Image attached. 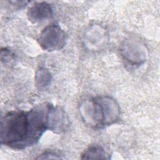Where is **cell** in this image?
I'll list each match as a JSON object with an SVG mask.
<instances>
[{
    "mask_svg": "<svg viewBox=\"0 0 160 160\" xmlns=\"http://www.w3.org/2000/svg\"><path fill=\"white\" fill-rule=\"evenodd\" d=\"M48 107L45 103L26 112H8L1 119V144L14 149L34 145L48 129Z\"/></svg>",
    "mask_w": 160,
    "mask_h": 160,
    "instance_id": "cell-1",
    "label": "cell"
},
{
    "mask_svg": "<svg viewBox=\"0 0 160 160\" xmlns=\"http://www.w3.org/2000/svg\"><path fill=\"white\" fill-rule=\"evenodd\" d=\"M67 34L59 24L51 23L40 33L38 41L41 47L48 51L61 49L65 45Z\"/></svg>",
    "mask_w": 160,
    "mask_h": 160,
    "instance_id": "cell-2",
    "label": "cell"
},
{
    "mask_svg": "<svg viewBox=\"0 0 160 160\" xmlns=\"http://www.w3.org/2000/svg\"><path fill=\"white\" fill-rule=\"evenodd\" d=\"M69 126V119L65 111L59 107L51 105L48 112V129L56 133L66 131Z\"/></svg>",
    "mask_w": 160,
    "mask_h": 160,
    "instance_id": "cell-3",
    "label": "cell"
},
{
    "mask_svg": "<svg viewBox=\"0 0 160 160\" xmlns=\"http://www.w3.org/2000/svg\"><path fill=\"white\" fill-rule=\"evenodd\" d=\"M51 6L46 2H39L29 8L27 16L29 21L32 23L41 22L52 16Z\"/></svg>",
    "mask_w": 160,
    "mask_h": 160,
    "instance_id": "cell-4",
    "label": "cell"
},
{
    "mask_svg": "<svg viewBox=\"0 0 160 160\" xmlns=\"http://www.w3.org/2000/svg\"><path fill=\"white\" fill-rule=\"evenodd\" d=\"M98 99L102 108L104 126L115 122L119 116V108L117 102L108 96H99Z\"/></svg>",
    "mask_w": 160,
    "mask_h": 160,
    "instance_id": "cell-5",
    "label": "cell"
},
{
    "mask_svg": "<svg viewBox=\"0 0 160 160\" xmlns=\"http://www.w3.org/2000/svg\"><path fill=\"white\" fill-rule=\"evenodd\" d=\"M124 52L123 56L128 59V61H131L134 63H141V61H144L145 58L139 56V53L145 55V51L144 46L138 42L135 41V44L134 41L131 42V45L129 42H126L124 45V48L122 50Z\"/></svg>",
    "mask_w": 160,
    "mask_h": 160,
    "instance_id": "cell-6",
    "label": "cell"
},
{
    "mask_svg": "<svg viewBox=\"0 0 160 160\" xmlns=\"http://www.w3.org/2000/svg\"><path fill=\"white\" fill-rule=\"evenodd\" d=\"M51 75L50 72L45 69H39L36 74V85L39 89H44L51 83Z\"/></svg>",
    "mask_w": 160,
    "mask_h": 160,
    "instance_id": "cell-7",
    "label": "cell"
},
{
    "mask_svg": "<svg viewBox=\"0 0 160 160\" xmlns=\"http://www.w3.org/2000/svg\"><path fill=\"white\" fill-rule=\"evenodd\" d=\"M106 154L104 150L99 146H91L86 149L81 155L82 159H106Z\"/></svg>",
    "mask_w": 160,
    "mask_h": 160,
    "instance_id": "cell-8",
    "label": "cell"
}]
</instances>
